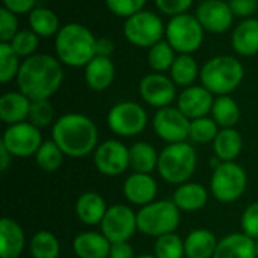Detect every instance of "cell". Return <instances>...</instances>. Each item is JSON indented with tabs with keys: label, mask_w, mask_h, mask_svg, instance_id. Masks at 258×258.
Returning a JSON list of instances; mask_svg holds the SVG:
<instances>
[{
	"label": "cell",
	"mask_w": 258,
	"mask_h": 258,
	"mask_svg": "<svg viewBox=\"0 0 258 258\" xmlns=\"http://www.w3.org/2000/svg\"><path fill=\"white\" fill-rule=\"evenodd\" d=\"M112 243L103 233H80L73 240V249L79 258H109Z\"/></svg>",
	"instance_id": "21"
},
{
	"label": "cell",
	"mask_w": 258,
	"mask_h": 258,
	"mask_svg": "<svg viewBox=\"0 0 258 258\" xmlns=\"http://www.w3.org/2000/svg\"><path fill=\"white\" fill-rule=\"evenodd\" d=\"M115 80V65L110 57L95 56L85 67V82L92 91H104Z\"/></svg>",
	"instance_id": "25"
},
{
	"label": "cell",
	"mask_w": 258,
	"mask_h": 258,
	"mask_svg": "<svg viewBox=\"0 0 258 258\" xmlns=\"http://www.w3.org/2000/svg\"><path fill=\"white\" fill-rule=\"evenodd\" d=\"M18 18L14 12L2 6L0 9V42H11L18 32Z\"/></svg>",
	"instance_id": "42"
},
{
	"label": "cell",
	"mask_w": 258,
	"mask_h": 258,
	"mask_svg": "<svg viewBox=\"0 0 258 258\" xmlns=\"http://www.w3.org/2000/svg\"><path fill=\"white\" fill-rule=\"evenodd\" d=\"M200 71L201 68L192 54H178L169 70V77L177 86L189 88L200 77Z\"/></svg>",
	"instance_id": "31"
},
{
	"label": "cell",
	"mask_w": 258,
	"mask_h": 258,
	"mask_svg": "<svg viewBox=\"0 0 258 258\" xmlns=\"http://www.w3.org/2000/svg\"><path fill=\"white\" fill-rule=\"evenodd\" d=\"M29 251L32 258H59L60 243L51 231L42 230L32 236Z\"/></svg>",
	"instance_id": "33"
},
{
	"label": "cell",
	"mask_w": 258,
	"mask_h": 258,
	"mask_svg": "<svg viewBox=\"0 0 258 258\" xmlns=\"http://www.w3.org/2000/svg\"><path fill=\"white\" fill-rule=\"evenodd\" d=\"M54 110L48 100H36L30 104V112L27 121L38 128H45L53 122Z\"/></svg>",
	"instance_id": "40"
},
{
	"label": "cell",
	"mask_w": 258,
	"mask_h": 258,
	"mask_svg": "<svg viewBox=\"0 0 258 258\" xmlns=\"http://www.w3.org/2000/svg\"><path fill=\"white\" fill-rule=\"evenodd\" d=\"M63 156L65 154L62 153V150L51 139V141L42 142V145L39 147V150L35 154V159H36V165L42 171H45V172H54V171H57L62 166Z\"/></svg>",
	"instance_id": "35"
},
{
	"label": "cell",
	"mask_w": 258,
	"mask_h": 258,
	"mask_svg": "<svg viewBox=\"0 0 258 258\" xmlns=\"http://www.w3.org/2000/svg\"><path fill=\"white\" fill-rule=\"evenodd\" d=\"M213 258H257L255 240L245 233H233L219 240Z\"/></svg>",
	"instance_id": "22"
},
{
	"label": "cell",
	"mask_w": 258,
	"mask_h": 258,
	"mask_svg": "<svg viewBox=\"0 0 258 258\" xmlns=\"http://www.w3.org/2000/svg\"><path fill=\"white\" fill-rule=\"evenodd\" d=\"M107 204L104 198L97 192H85L76 203V215L85 225H98L106 216Z\"/></svg>",
	"instance_id": "24"
},
{
	"label": "cell",
	"mask_w": 258,
	"mask_h": 258,
	"mask_svg": "<svg viewBox=\"0 0 258 258\" xmlns=\"http://www.w3.org/2000/svg\"><path fill=\"white\" fill-rule=\"evenodd\" d=\"M255 249H257V258H258V240H255Z\"/></svg>",
	"instance_id": "51"
},
{
	"label": "cell",
	"mask_w": 258,
	"mask_h": 258,
	"mask_svg": "<svg viewBox=\"0 0 258 258\" xmlns=\"http://www.w3.org/2000/svg\"><path fill=\"white\" fill-rule=\"evenodd\" d=\"M130 168L139 174H151L159 163V154L156 148L144 141L135 142L130 148Z\"/></svg>",
	"instance_id": "29"
},
{
	"label": "cell",
	"mask_w": 258,
	"mask_h": 258,
	"mask_svg": "<svg viewBox=\"0 0 258 258\" xmlns=\"http://www.w3.org/2000/svg\"><path fill=\"white\" fill-rule=\"evenodd\" d=\"M26 243V236L21 225L11 219L0 221V258H18Z\"/></svg>",
	"instance_id": "20"
},
{
	"label": "cell",
	"mask_w": 258,
	"mask_h": 258,
	"mask_svg": "<svg viewBox=\"0 0 258 258\" xmlns=\"http://www.w3.org/2000/svg\"><path fill=\"white\" fill-rule=\"evenodd\" d=\"M124 197L132 203L133 206L144 207L153 201H156L157 197V181L151 174H139L133 172L128 175L122 186Z\"/></svg>",
	"instance_id": "18"
},
{
	"label": "cell",
	"mask_w": 258,
	"mask_h": 258,
	"mask_svg": "<svg viewBox=\"0 0 258 258\" xmlns=\"http://www.w3.org/2000/svg\"><path fill=\"white\" fill-rule=\"evenodd\" d=\"M242 231L251 239L258 240V203L249 204L242 215Z\"/></svg>",
	"instance_id": "43"
},
{
	"label": "cell",
	"mask_w": 258,
	"mask_h": 258,
	"mask_svg": "<svg viewBox=\"0 0 258 258\" xmlns=\"http://www.w3.org/2000/svg\"><path fill=\"white\" fill-rule=\"evenodd\" d=\"M136 258H157L156 255H139V257Z\"/></svg>",
	"instance_id": "50"
},
{
	"label": "cell",
	"mask_w": 258,
	"mask_h": 258,
	"mask_svg": "<svg viewBox=\"0 0 258 258\" xmlns=\"http://www.w3.org/2000/svg\"><path fill=\"white\" fill-rule=\"evenodd\" d=\"M204 27L192 14L172 17L166 24V41L178 54H192L204 42Z\"/></svg>",
	"instance_id": "7"
},
{
	"label": "cell",
	"mask_w": 258,
	"mask_h": 258,
	"mask_svg": "<svg viewBox=\"0 0 258 258\" xmlns=\"http://www.w3.org/2000/svg\"><path fill=\"white\" fill-rule=\"evenodd\" d=\"M245 77V68L239 59L228 54L210 57L200 71L201 85L213 95H228L236 91Z\"/></svg>",
	"instance_id": "4"
},
{
	"label": "cell",
	"mask_w": 258,
	"mask_h": 258,
	"mask_svg": "<svg viewBox=\"0 0 258 258\" xmlns=\"http://www.w3.org/2000/svg\"><path fill=\"white\" fill-rule=\"evenodd\" d=\"M234 17L239 18H252V15L258 12V0H230L228 2Z\"/></svg>",
	"instance_id": "45"
},
{
	"label": "cell",
	"mask_w": 258,
	"mask_h": 258,
	"mask_svg": "<svg viewBox=\"0 0 258 258\" xmlns=\"http://www.w3.org/2000/svg\"><path fill=\"white\" fill-rule=\"evenodd\" d=\"M54 50L63 65L85 68L97 56V36L80 23H68L54 36Z\"/></svg>",
	"instance_id": "3"
},
{
	"label": "cell",
	"mask_w": 258,
	"mask_h": 258,
	"mask_svg": "<svg viewBox=\"0 0 258 258\" xmlns=\"http://www.w3.org/2000/svg\"><path fill=\"white\" fill-rule=\"evenodd\" d=\"M215 95L203 85L184 88L177 97V107L192 121L212 113Z\"/></svg>",
	"instance_id": "17"
},
{
	"label": "cell",
	"mask_w": 258,
	"mask_h": 258,
	"mask_svg": "<svg viewBox=\"0 0 258 258\" xmlns=\"http://www.w3.org/2000/svg\"><path fill=\"white\" fill-rule=\"evenodd\" d=\"M197 151L187 142L168 144L159 153L157 171L160 177L171 184H183L197 171Z\"/></svg>",
	"instance_id": "5"
},
{
	"label": "cell",
	"mask_w": 258,
	"mask_h": 258,
	"mask_svg": "<svg viewBox=\"0 0 258 258\" xmlns=\"http://www.w3.org/2000/svg\"><path fill=\"white\" fill-rule=\"evenodd\" d=\"M100 227L110 243L128 242L138 231V215L128 206L115 204L107 209Z\"/></svg>",
	"instance_id": "12"
},
{
	"label": "cell",
	"mask_w": 258,
	"mask_h": 258,
	"mask_svg": "<svg viewBox=\"0 0 258 258\" xmlns=\"http://www.w3.org/2000/svg\"><path fill=\"white\" fill-rule=\"evenodd\" d=\"M148 122L145 109L135 101H121L112 106L107 113L109 128L121 138H132L141 135Z\"/></svg>",
	"instance_id": "10"
},
{
	"label": "cell",
	"mask_w": 258,
	"mask_h": 258,
	"mask_svg": "<svg viewBox=\"0 0 258 258\" xmlns=\"http://www.w3.org/2000/svg\"><path fill=\"white\" fill-rule=\"evenodd\" d=\"M18 91L32 101L50 100L63 82L62 62L45 53H36L21 62L17 76Z\"/></svg>",
	"instance_id": "1"
},
{
	"label": "cell",
	"mask_w": 258,
	"mask_h": 258,
	"mask_svg": "<svg viewBox=\"0 0 258 258\" xmlns=\"http://www.w3.org/2000/svg\"><path fill=\"white\" fill-rule=\"evenodd\" d=\"M154 3L162 14L172 18L181 14H187L194 0H154Z\"/></svg>",
	"instance_id": "44"
},
{
	"label": "cell",
	"mask_w": 258,
	"mask_h": 258,
	"mask_svg": "<svg viewBox=\"0 0 258 258\" xmlns=\"http://www.w3.org/2000/svg\"><path fill=\"white\" fill-rule=\"evenodd\" d=\"M104 2L113 15L128 18V17L144 11L148 0H104Z\"/></svg>",
	"instance_id": "41"
},
{
	"label": "cell",
	"mask_w": 258,
	"mask_h": 258,
	"mask_svg": "<svg viewBox=\"0 0 258 258\" xmlns=\"http://www.w3.org/2000/svg\"><path fill=\"white\" fill-rule=\"evenodd\" d=\"M212 118L221 128H234L240 119V107L230 95H219L215 98L212 107Z\"/></svg>",
	"instance_id": "32"
},
{
	"label": "cell",
	"mask_w": 258,
	"mask_h": 258,
	"mask_svg": "<svg viewBox=\"0 0 258 258\" xmlns=\"http://www.w3.org/2000/svg\"><path fill=\"white\" fill-rule=\"evenodd\" d=\"M14 157L35 156L42 145V136L38 127L29 121L8 125L0 142Z\"/></svg>",
	"instance_id": "11"
},
{
	"label": "cell",
	"mask_w": 258,
	"mask_h": 258,
	"mask_svg": "<svg viewBox=\"0 0 258 258\" xmlns=\"http://www.w3.org/2000/svg\"><path fill=\"white\" fill-rule=\"evenodd\" d=\"M115 51V44L112 39L106 38V36H101V38H97V56H101V57H110Z\"/></svg>",
	"instance_id": "48"
},
{
	"label": "cell",
	"mask_w": 258,
	"mask_h": 258,
	"mask_svg": "<svg viewBox=\"0 0 258 258\" xmlns=\"http://www.w3.org/2000/svg\"><path fill=\"white\" fill-rule=\"evenodd\" d=\"M3 8L14 12L15 15L30 14L36 8V0H2Z\"/></svg>",
	"instance_id": "46"
},
{
	"label": "cell",
	"mask_w": 258,
	"mask_h": 258,
	"mask_svg": "<svg viewBox=\"0 0 258 258\" xmlns=\"http://www.w3.org/2000/svg\"><path fill=\"white\" fill-rule=\"evenodd\" d=\"M231 44L237 54L249 57L258 53V18L240 21L231 35Z\"/></svg>",
	"instance_id": "23"
},
{
	"label": "cell",
	"mask_w": 258,
	"mask_h": 258,
	"mask_svg": "<svg viewBox=\"0 0 258 258\" xmlns=\"http://www.w3.org/2000/svg\"><path fill=\"white\" fill-rule=\"evenodd\" d=\"M139 95L151 107H168L177 97V85L163 73H150L139 82Z\"/></svg>",
	"instance_id": "15"
},
{
	"label": "cell",
	"mask_w": 258,
	"mask_h": 258,
	"mask_svg": "<svg viewBox=\"0 0 258 258\" xmlns=\"http://www.w3.org/2000/svg\"><path fill=\"white\" fill-rule=\"evenodd\" d=\"M51 138L65 156L79 159L97 150L98 130L86 115L65 113L53 124Z\"/></svg>",
	"instance_id": "2"
},
{
	"label": "cell",
	"mask_w": 258,
	"mask_h": 258,
	"mask_svg": "<svg viewBox=\"0 0 258 258\" xmlns=\"http://www.w3.org/2000/svg\"><path fill=\"white\" fill-rule=\"evenodd\" d=\"M172 201L181 212H198L207 204L209 194L201 183L187 181L175 189Z\"/></svg>",
	"instance_id": "27"
},
{
	"label": "cell",
	"mask_w": 258,
	"mask_h": 258,
	"mask_svg": "<svg viewBox=\"0 0 258 258\" xmlns=\"http://www.w3.org/2000/svg\"><path fill=\"white\" fill-rule=\"evenodd\" d=\"M248 177L245 169L236 162H221L212 175L210 189L213 197L224 204L236 203L245 194Z\"/></svg>",
	"instance_id": "8"
},
{
	"label": "cell",
	"mask_w": 258,
	"mask_h": 258,
	"mask_svg": "<svg viewBox=\"0 0 258 258\" xmlns=\"http://www.w3.org/2000/svg\"><path fill=\"white\" fill-rule=\"evenodd\" d=\"M154 255L157 258H183L184 240L175 233L160 236L154 243Z\"/></svg>",
	"instance_id": "37"
},
{
	"label": "cell",
	"mask_w": 258,
	"mask_h": 258,
	"mask_svg": "<svg viewBox=\"0 0 258 258\" xmlns=\"http://www.w3.org/2000/svg\"><path fill=\"white\" fill-rule=\"evenodd\" d=\"M153 128L156 135L168 144L186 142L190 135V119L178 107L168 106L156 112Z\"/></svg>",
	"instance_id": "13"
},
{
	"label": "cell",
	"mask_w": 258,
	"mask_h": 258,
	"mask_svg": "<svg viewBox=\"0 0 258 258\" xmlns=\"http://www.w3.org/2000/svg\"><path fill=\"white\" fill-rule=\"evenodd\" d=\"M109 258H136V257H135V251H133V248H132V245H130L128 242H118V243H112Z\"/></svg>",
	"instance_id": "47"
},
{
	"label": "cell",
	"mask_w": 258,
	"mask_h": 258,
	"mask_svg": "<svg viewBox=\"0 0 258 258\" xmlns=\"http://www.w3.org/2000/svg\"><path fill=\"white\" fill-rule=\"evenodd\" d=\"M32 100L20 91H11L0 97V119L8 124L24 122L29 118Z\"/></svg>",
	"instance_id": "19"
},
{
	"label": "cell",
	"mask_w": 258,
	"mask_h": 258,
	"mask_svg": "<svg viewBox=\"0 0 258 258\" xmlns=\"http://www.w3.org/2000/svg\"><path fill=\"white\" fill-rule=\"evenodd\" d=\"M138 231L150 237H160L174 233L180 225L181 210L169 200L153 201L136 213Z\"/></svg>",
	"instance_id": "6"
},
{
	"label": "cell",
	"mask_w": 258,
	"mask_h": 258,
	"mask_svg": "<svg viewBox=\"0 0 258 258\" xmlns=\"http://www.w3.org/2000/svg\"><path fill=\"white\" fill-rule=\"evenodd\" d=\"M9 44L20 57L27 59L36 54V50L39 45V36L32 29H21L17 32V35L12 38Z\"/></svg>",
	"instance_id": "39"
},
{
	"label": "cell",
	"mask_w": 258,
	"mask_h": 258,
	"mask_svg": "<svg viewBox=\"0 0 258 258\" xmlns=\"http://www.w3.org/2000/svg\"><path fill=\"white\" fill-rule=\"evenodd\" d=\"M94 165L103 175L118 177L130 168V151L121 141H106L94 151Z\"/></svg>",
	"instance_id": "14"
},
{
	"label": "cell",
	"mask_w": 258,
	"mask_h": 258,
	"mask_svg": "<svg viewBox=\"0 0 258 258\" xmlns=\"http://www.w3.org/2000/svg\"><path fill=\"white\" fill-rule=\"evenodd\" d=\"M219 130H221V127L216 124V121L213 118L203 116L198 119H192L189 139H192L197 144H209V142L215 141Z\"/></svg>",
	"instance_id": "38"
},
{
	"label": "cell",
	"mask_w": 258,
	"mask_h": 258,
	"mask_svg": "<svg viewBox=\"0 0 258 258\" xmlns=\"http://www.w3.org/2000/svg\"><path fill=\"white\" fill-rule=\"evenodd\" d=\"M218 243L213 231L206 228L192 230L184 239V255L187 258H213Z\"/></svg>",
	"instance_id": "26"
},
{
	"label": "cell",
	"mask_w": 258,
	"mask_h": 258,
	"mask_svg": "<svg viewBox=\"0 0 258 258\" xmlns=\"http://www.w3.org/2000/svg\"><path fill=\"white\" fill-rule=\"evenodd\" d=\"M175 57V50L166 39H162L160 42L148 48V65L154 73L169 71Z\"/></svg>",
	"instance_id": "34"
},
{
	"label": "cell",
	"mask_w": 258,
	"mask_h": 258,
	"mask_svg": "<svg viewBox=\"0 0 258 258\" xmlns=\"http://www.w3.org/2000/svg\"><path fill=\"white\" fill-rule=\"evenodd\" d=\"M9 42H0V82L3 85L17 79L21 62Z\"/></svg>",
	"instance_id": "36"
},
{
	"label": "cell",
	"mask_w": 258,
	"mask_h": 258,
	"mask_svg": "<svg viewBox=\"0 0 258 258\" xmlns=\"http://www.w3.org/2000/svg\"><path fill=\"white\" fill-rule=\"evenodd\" d=\"M29 26L39 38L56 36L62 27L54 11L38 6L29 14Z\"/></svg>",
	"instance_id": "30"
},
{
	"label": "cell",
	"mask_w": 258,
	"mask_h": 258,
	"mask_svg": "<svg viewBox=\"0 0 258 258\" xmlns=\"http://www.w3.org/2000/svg\"><path fill=\"white\" fill-rule=\"evenodd\" d=\"M122 32L130 44L141 48H150L163 39L166 26L156 12L144 9L125 18Z\"/></svg>",
	"instance_id": "9"
},
{
	"label": "cell",
	"mask_w": 258,
	"mask_h": 258,
	"mask_svg": "<svg viewBox=\"0 0 258 258\" xmlns=\"http://www.w3.org/2000/svg\"><path fill=\"white\" fill-rule=\"evenodd\" d=\"M12 157L14 156L0 144V171L2 172H6L9 169V166L12 163Z\"/></svg>",
	"instance_id": "49"
},
{
	"label": "cell",
	"mask_w": 258,
	"mask_h": 258,
	"mask_svg": "<svg viewBox=\"0 0 258 258\" xmlns=\"http://www.w3.org/2000/svg\"><path fill=\"white\" fill-rule=\"evenodd\" d=\"M195 17L201 23L206 32L210 33H225L233 26L234 14L224 0H204L198 5Z\"/></svg>",
	"instance_id": "16"
},
{
	"label": "cell",
	"mask_w": 258,
	"mask_h": 258,
	"mask_svg": "<svg viewBox=\"0 0 258 258\" xmlns=\"http://www.w3.org/2000/svg\"><path fill=\"white\" fill-rule=\"evenodd\" d=\"M243 148L242 135L236 128H221L213 141V151L221 162H234Z\"/></svg>",
	"instance_id": "28"
}]
</instances>
